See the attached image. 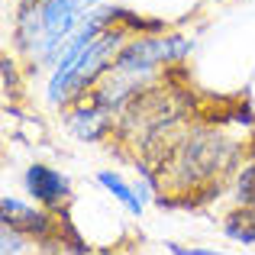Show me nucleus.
Wrapping results in <instances>:
<instances>
[{"label": "nucleus", "instance_id": "obj_1", "mask_svg": "<svg viewBox=\"0 0 255 255\" xmlns=\"http://www.w3.org/2000/svg\"><path fill=\"white\" fill-rule=\"evenodd\" d=\"M97 3L104 0H19L13 42L36 68H55L68 39Z\"/></svg>", "mask_w": 255, "mask_h": 255}, {"label": "nucleus", "instance_id": "obj_2", "mask_svg": "<svg viewBox=\"0 0 255 255\" xmlns=\"http://www.w3.org/2000/svg\"><path fill=\"white\" fill-rule=\"evenodd\" d=\"M126 39H129V26L117 16V23H110L100 36H94L78 52H65L58 58V65L52 68L45 100L52 107H68L75 100L87 97V91L113 68V58L126 45Z\"/></svg>", "mask_w": 255, "mask_h": 255}, {"label": "nucleus", "instance_id": "obj_3", "mask_svg": "<svg viewBox=\"0 0 255 255\" xmlns=\"http://www.w3.org/2000/svg\"><path fill=\"white\" fill-rule=\"evenodd\" d=\"M233 158H236L233 142H226L213 129H194L181 142H174V149L165 158V168H168L174 187L187 191V187H200L207 181H213Z\"/></svg>", "mask_w": 255, "mask_h": 255}, {"label": "nucleus", "instance_id": "obj_4", "mask_svg": "<svg viewBox=\"0 0 255 255\" xmlns=\"http://www.w3.org/2000/svg\"><path fill=\"white\" fill-rule=\"evenodd\" d=\"M194 52V39L178 36V32H162V36H129L126 45L117 52L113 68L126 71V75H152L155 68H168V65L184 62Z\"/></svg>", "mask_w": 255, "mask_h": 255}, {"label": "nucleus", "instance_id": "obj_5", "mask_svg": "<svg viewBox=\"0 0 255 255\" xmlns=\"http://www.w3.org/2000/svg\"><path fill=\"white\" fill-rule=\"evenodd\" d=\"M0 210H3V217H0V223H3V226H13V230L26 233L29 239H39V243H49V236L58 230V220H52L49 207L36 210V207L23 204L19 197L3 194V200H0Z\"/></svg>", "mask_w": 255, "mask_h": 255}, {"label": "nucleus", "instance_id": "obj_6", "mask_svg": "<svg viewBox=\"0 0 255 255\" xmlns=\"http://www.w3.org/2000/svg\"><path fill=\"white\" fill-rule=\"evenodd\" d=\"M23 187L39 207H49V210L65 207L71 197L68 174H62L58 168H49V165H29L23 174Z\"/></svg>", "mask_w": 255, "mask_h": 255}, {"label": "nucleus", "instance_id": "obj_7", "mask_svg": "<svg viewBox=\"0 0 255 255\" xmlns=\"http://www.w3.org/2000/svg\"><path fill=\"white\" fill-rule=\"evenodd\" d=\"M65 123H68V129L75 132L81 142H97V139H104L107 132L113 129V113L107 110V107H97L84 97V100L68 104Z\"/></svg>", "mask_w": 255, "mask_h": 255}, {"label": "nucleus", "instance_id": "obj_8", "mask_svg": "<svg viewBox=\"0 0 255 255\" xmlns=\"http://www.w3.org/2000/svg\"><path fill=\"white\" fill-rule=\"evenodd\" d=\"M97 184L104 187L117 204H123V210L129 213V217H142V207H145L142 194H139V187H132L120 171H110V168L97 171Z\"/></svg>", "mask_w": 255, "mask_h": 255}, {"label": "nucleus", "instance_id": "obj_9", "mask_svg": "<svg viewBox=\"0 0 255 255\" xmlns=\"http://www.w3.org/2000/svg\"><path fill=\"white\" fill-rule=\"evenodd\" d=\"M223 233L233 239V243L255 246V207L243 204L239 210H233L230 217L223 220Z\"/></svg>", "mask_w": 255, "mask_h": 255}, {"label": "nucleus", "instance_id": "obj_10", "mask_svg": "<svg viewBox=\"0 0 255 255\" xmlns=\"http://www.w3.org/2000/svg\"><path fill=\"white\" fill-rule=\"evenodd\" d=\"M26 246H29V236H26V233L13 230V226H3V230H0V252L3 255L26 252Z\"/></svg>", "mask_w": 255, "mask_h": 255}, {"label": "nucleus", "instance_id": "obj_11", "mask_svg": "<svg viewBox=\"0 0 255 255\" xmlns=\"http://www.w3.org/2000/svg\"><path fill=\"white\" fill-rule=\"evenodd\" d=\"M236 200H239V204L255 207V165H246L243 174H239V181H236Z\"/></svg>", "mask_w": 255, "mask_h": 255}, {"label": "nucleus", "instance_id": "obj_12", "mask_svg": "<svg viewBox=\"0 0 255 255\" xmlns=\"http://www.w3.org/2000/svg\"><path fill=\"white\" fill-rule=\"evenodd\" d=\"M3 91H6V94H16V91H19L16 62H13V58H3Z\"/></svg>", "mask_w": 255, "mask_h": 255}]
</instances>
